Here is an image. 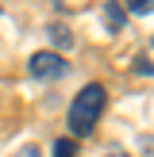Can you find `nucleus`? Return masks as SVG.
<instances>
[{"mask_svg": "<svg viewBox=\"0 0 154 157\" xmlns=\"http://www.w3.org/2000/svg\"><path fill=\"white\" fill-rule=\"evenodd\" d=\"M19 157H38V150H35V146H27V150H23Z\"/></svg>", "mask_w": 154, "mask_h": 157, "instance_id": "1a4fd4ad", "label": "nucleus"}, {"mask_svg": "<svg viewBox=\"0 0 154 157\" xmlns=\"http://www.w3.org/2000/svg\"><path fill=\"white\" fill-rule=\"evenodd\" d=\"M104 157H131V153H127V150H120V146H112V150H108Z\"/></svg>", "mask_w": 154, "mask_h": 157, "instance_id": "6e6552de", "label": "nucleus"}, {"mask_svg": "<svg viewBox=\"0 0 154 157\" xmlns=\"http://www.w3.org/2000/svg\"><path fill=\"white\" fill-rule=\"evenodd\" d=\"M104 23H108V31H123V23H127L123 4H108V8H104Z\"/></svg>", "mask_w": 154, "mask_h": 157, "instance_id": "7ed1b4c3", "label": "nucleus"}, {"mask_svg": "<svg viewBox=\"0 0 154 157\" xmlns=\"http://www.w3.org/2000/svg\"><path fill=\"white\" fill-rule=\"evenodd\" d=\"M54 157H77V142L73 138H58L54 142Z\"/></svg>", "mask_w": 154, "mask_h": 157, "instance_id": "423d86ee", "label": "nucleus"}, {"mask_svg": "<svg viewBox=\"0 0 154 157\" xmlns=\"http://www.w3.org/2000/svg\"><path fill=\"white\" fill-rule=\"evenodd\" d=\"M135 73H146V77H154V65L146 58H135Z\"/></svg>", "mask_w": 154, "mask_h": 157, "instance_id": "0eeeda50", "label": "nucleus"}, {"mask_svg": "<svg viewBox=\"0 0 154 157\" xmlns=\"http://www.w3.org/2000/svg\"><path fill=\"white\" fill-rule=\"evenodd\" d=\"M104 104H108V92H104V84H96V81L77 92V100L69 104V130H73V138H89L92 130H96V119H100V111H104Z\"/></svg>", "mask_w": 154, "mask_h": 157, "instance_id": "f257e3e1", "label": "nucleus"}, {"mask_svg": "<svg viewBox=\"0 0 154 157\" xmlns=\"http://www.w3.org/2000/svg\"><path fill=\"white\" fill-rule=\"evenodd\" d=\"M31 77H38V81H58V77H66L69 73V61L62 58V54H54V50H38V54H31Z\"/></svg>", "mask_w": 154, "mask_h": 157, "instance_id": "f03ea898", "label": "nucleus"}, {"mask_svg": "<svg viewBox=\"0 0 154 157\" xmlns=\"http://www.w3.org/2000/svg\"><path fill=\"white\" fill-rule=\"evenodd\" d=\"M46 35H50V42L58 46V50H69V46H73V38H69V31L62 27V23H54V27L46 31Z\"/></svg>", "mask_w": 154, "mask_h": 157, "instance_id": "20e7f679", "label": "nucleus"}, {"mask_svg": "<svg viewBox=\"0 0 154 157\" xmlns=\"http://www.w3.org/2000/svg\"><path fill=\"white\" fill-rule=\"evenodd\" d=\"M123 12H127V15H150L154 12V0H127Z\"/></svg>", "mask_w": 154, "mask_h": 157, "instance_id": "39448f33", "label": "nucleus"}]
</instances>
